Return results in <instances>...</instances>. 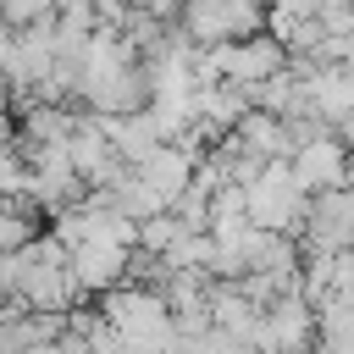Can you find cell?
Listing matches in <instances>:
<instances>
[{"label": "cell", "mask_w": 354, "mask_h": 354, "mask_svg": "<svg viewBox=\"0 0 354 354\" xmlns=\"http://www.w3.org/2000/svg\"><path fill=\"white\" fill-rule=\"evenodd\" d=\"M177 33L194 50H221V44H243V39L266 33V11L243 6V0H194L177 11Z\"/></svg>", "instance_id": "6da1fadb"}, {"label": "cell", "mask_w": 354, "mask_h": 354, "mask_svg": "<svg viewBox=\"0 0 354 354\" xmlns=\"http://www.w3.org/2000/svg\"><path fill=\"white\" fill-rule=\"evenodd\" d=\"M304 210H310V194H299V183L288 177V166H266V171L243 188V221L260 227V232L299 238Z\"/></svg>", "instance_id": "7a4b0ae2"}, {"label": "cell", "mask_w": 354, "mask_h": 354, "mask_svg": "<svg viewBox=\"0 0 354 354\" xmlns=\"http://www.w3.org/2000/svg\"><path fill=\"white\" fill-rule=\"evenodd\" d=\"M293 243H299V254H348L354 249V194L348 188L315 194Z\"/></svg>", "instance_id": "3957f363"}, {"label": "cell", "mask_w": 354, "mask_h": 354, "mask_svg": "<svg viewBox=\"0 0 354 354\" xmlns=\"http://www.w3.org/2000/svg\"><path fill=\"white\" fill-rule=\"evenodd\" d=\"M249 348H254V354H310V348H315V304H304L299 293L266 304Z\"/></svg>", "instance_id": "277c9868"}, {"label": "cell", "mask_w": 354, "mask_h": 354, "mask_svg": "<svg viewBox=\"0 0 354 354\" xmlns=\"http://www.w3.org/2000/svg\"><path fill=\"white\" fill-rule=\"evenodd\" d=\"M348 149L332 138V133H321V138H310V144H299L293 155H288V177L299 183V194H332V188H348Z\"/></svg>", "instance_id": "5b68a950"}, {"label": "cell", "mask_w": 354, "mask_h": 354, "mask_svg": "<svg viewBox=\"0 0 354 354\" xmlns=\"http://www.w3.org/2000/svg\"><path fill=\"white\" fill-rule=\"evenodd\" d=\"M194 166H199V160H194L183 144H160V149H149V155L133 166V177H138V183H144V188H149V194H155V199L171 210V205L188 194V183H194Z\"/></svg>", "instance_id": "8992f818"}, {"label": "cell", "mask_w": 354, "mask_h": 354, "mask_svg": "<svg viewBox=\"0 0 354 354\" xmlns=\"http://www.w3.org/2000/svg\"><path fill=\"white\" fill-rule=\"evenodd\" d=\"M127 260H133V249H116V243H83V249L66 254L72 282H77L83 299H88V293L105 299L111 288H122V282H127Z\"/></svg>", "instance_id": "52a82bcc"}, {"label": "cell", "mask_w": 354, "mask_h": 354, "mask_svg": "<svg viewBox=\"0 0 354 354\" xmlns=\"http://www.w3.org/2000/svg\"><path fill=\"white\" fill-rule=\"evenodd\" d=\"M100 127H105L111 149H116V155H122L127 166H138V160H144L149 149H160V144H166L149 111H133V116H100Z\"/></svg>", "instance_id": "ba28073f"}, {"label": "cell", "mask_w": 354, "mask_h": 354, "mask_svg": "<svg viewBox=\"0 0 354 354\" xmlns=\"http://www.w3.org/2000/svg\"><path fill=\"white\" fill-rule=\"evenodd\" d=\"M315 28H321V39H354V6L315 0Z\"/></svg>", "instance_id": "9c48e42d"}, {"label": "cell", "mask_w": 354, "mask_h": 354, "mask_svg": "<svg viewBox=\"0 0 354 354\" xmlns=\"http://www.w3.org/2000/svg\"><path fill=\"white\" fill-rule=\"evenodd\" d=\"M55 348H61V354H94V348H88V343H83V337H72V332H66V337H61V343H55Z\"/></svg>", "instance_id": "30bf717a"}]
</instances>
